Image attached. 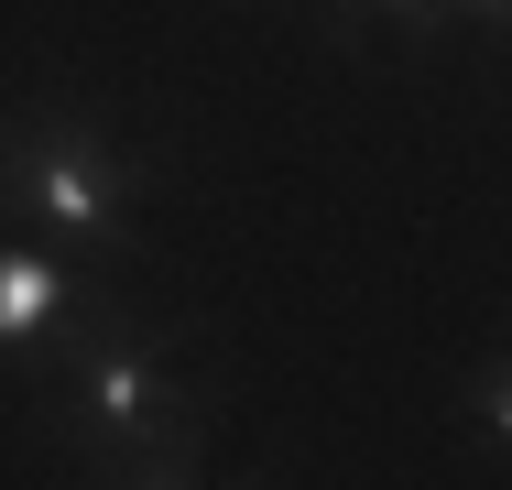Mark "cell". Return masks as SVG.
Segmentation results:
<instances>
[{"label": "cell", "mask_w": 512, "mask_h": 490, "mask_svg": "<svg viewBox=\"0 0 512 490\" xmlns=\"http://www.w3.org/2000/svg\"><path fill=\"white\" fill-rule=\"evenodd\" d=\"M164 382H175V360H164L153 338H131V327L88 338L66 414H77L88 447L120 458L109 480H186V436H175V414H164Z\"/></svg>", "instance_id": "cell-1"}, {"label": "cell", "mask_w": 512, "mask_h": 490, "mask_svg": "<svg viewBox=\"0 0 512 490\" xmlns=\"http://www.w3.org/2000/svg\"><path fill=\"white\" fill-rule=\"evenodd\" d=\"M0 186L22 207H44L55 229L77 240H131V175L109 164L99 120L77 109H44V120H11V153H0Z\"/></svg>", "instance_id": "cell-2"}, {"label": "cell", "mask_w": 512, "mask_h": 490, "mask_svg": "<svg viewBox=\"0 0 512 490\" xmlns=\"http://www.w3.org/2000/svg\"><path fill=\"white\" fill-rule=\"evenodd\" d=\"M55 316H77V284H66L44 251H0V349L44 338Z\"/></svg>", "instance_id": "cell-3"}, {"label": "cell", "mask_w": 512, "mask_h": 490, "mask_svg": "<svg viewBox=\"0 0 512 490\" xmlns=\"http://www.w3.org/2000/svg\"><path fill=\"white\" fill-rule=\"evenodd\" d=\"M480 425H491V447H502V425H512V382H502V360H480Z\"/></svg>", "instance_id": "cell-4"}, {"label": "cell", "mask_w": 512, "mask_h": 490, "mask_svg": "<svg viewBox=\"0 0 512 490\" xmlns=\"http://www.w3.org/2000/svg\"><path fill=\"white\" fill-rule=\"evenodd\" d=\"M349 11H382V22H436V0H349Z\"/></svg>", "instance_id": "cell-5"}, {"label": "cell", "mask_w": 512, "mask_h": 490, "mask_svg": "<svg viewBox=\"0 0 512 490\" xmlns=\"http://www.w3.org/2000/svg\"><path fill=\"white\" fill-rule=\"evenodd\" d=\"M447 11H458V22H480V33L502 22V0H436V22H447Z\"/></svg>", "instance_id": "cell-6"}]
</instances>
